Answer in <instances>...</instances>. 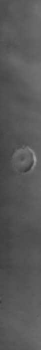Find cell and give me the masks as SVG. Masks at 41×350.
Wrapping results in <instances>:
<instances>
[{
    "mask_svg": "<svg viewBox=\"0 0 41 350\" xmlns=\"http://www.w3.org/2000/svg\"><path fill=\"white\" fill-rule=\"evenodd\" d=\"M18 153L21 155V158L15 156V163H17L18 170L28 171L30 167H33V164H35V155H33V152H30V151L26 149V151H19Z\"/></svg>",
    "mask_w": 41,
    "mask_h": 350,
    "instance_id": "obj_1",
    "label": "cell"
}]
</instances>
